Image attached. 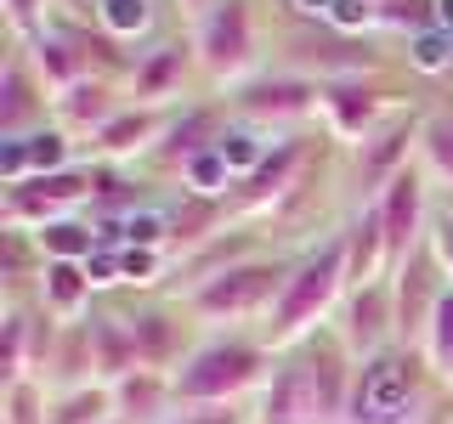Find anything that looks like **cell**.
<instances>
[{
	"instance_id": "6da1fadb",
	"label": "cell",
	"mask_w": 453,
	"mask_h": 424,
	"mask_svg": "<svg viewBox=\"0 0 453 424\" xmlns=\"http://www.w3.org/2000/svg\"><path fill=\"white\" fill-rule=\"evenodd\" d=\"M351 374L357 362L340 339H311L306 351L273 367L261 396V424H346Z\"/></svg>"
},
{
	"instance_id": "7a4b0ae2",
	"label": "cell",
	"mask_w": 453,
	"mask_h": 424,
	"mask_svg": "<svg viewBox=\"0 0 453 424\" xmlns=\"http://www.w3.org/2000/svg\"><path fill=\"white\" fill-rule=\"evenodd\" d=\"M351 289V272H346V232L329 238L323 249H311L306 261L289 266V283H283L273 317H266V345L273 351H289L318 329V317H329L334 300H346Z\"/></svg>"
},
{
	"instance_id": "3957f363",
	"label": "cell",
	"mask_w": 453,
	"mask_h": 424,
	"mask_svg": "<svg viewBox=\"0 0 453 424\" xmlns=\"http://www.w3.org/2000/svg\"><path fill=\"white\" fill-rule=\"evenodd\" d=\"M425 357L408 345H386L351 374L346 424H414L425 407Z\"/></svg>"
},
{
	"instance_id": "277c9868",
	"label": "cell",
	"mask_w": 453,
	"mask_h": 424,
	"mask_svg": "<svg viewBox=\"0 0 453 424\" xmlns=\"http://www.w3.org/2000/svg\"><path fill=\"white\" fill-rule=\"evenodd\" d=\"M266 379V351L244 339H210L170 374L176 407H226Z\"/></svg>"
},
{
	"instance_id": "5b68a950",
	"label": "cell",
	"mask_w": 453,
	"mask_h": 424,
	"mask_svg": "<svg viewBox=\"0 0 453 424\" xmlns=\"http://www.w3.org/2000/svg\"><path fill=\"white\" fill-rule=\"evenodd\" d=\"M311 164H318V153H311V141L306 136H283L273 141V153H266L261 164L250 170L244 181L233 187V216H244V221H283L295 204H306V176H311Z\"/></svg>"
},
{
	"instance_id": "8992f818",
	"label": "cell",
	"mask_w": 453,
	"mask_h": 424,
	"mask_svg": "<svg viewBox=\"0 0 453 424\" xmlns=\"http://www.w3.org/2000/svg\"><path fill=\"white\" fill-rule=\"evenodd\" d=\"M283 283H289V266L278 261H238L226 266V272H216L210 283H198V289H188V311L204 322H238V317H273Z\"/></svg>"
},
{
	"instance_id": "52a82bcc",
	"label": "cell",
	"mask_w": 453,
	"mask_h": 424,
	"mask_svg": "<svg viewBox=\"0 0 453 424\" xmlns=\"http://www.w3.org/2000/svg\"><path fill=\"white\" fill-rule=\"evenodd\" d=\"M193 57L216 85H233L250 74L255 63V18L250 0H216L193 28Z\"/></svg>"
},
{
	"instance_id": "ba28073f",
	"label": "cell",
	"mask_w": 453,
	"mask_h": 424,
	"mask_svg": "<svg viewBox=\"0 0 453 424\" xmlns=\"http://www.w3.org/2000/svg\"><path fill=\"white\" fill-rule=\"evenodd\" d=\"M96 187L91 164H74V170H57V176H28L18 187H6V226H46V221H63L74 204H85Z\"/></svg>"
},
{
	"instance_id": "9c48e42d",
	"label": "cell",
	"mask_w": 453,
	"mask_h": 424,
	"mask_svg": "<svg viewBox=\"0 0 453 424\" xmlns=\"http://www.w3.org/2000/svg\"><path fill=\"white\" fill-rule=\"evenodd\" d=\"M233 108L244 113L250 125H301L323 108V80L306 74H261L244 80L233 91Z\"/></svg>"
},
{
	"instance_id": "30bf717a",
	"label": "cell",
	"mask_w": 453,
	"mask_h": 424,
	"mask_svg": "<svg viewBox=\"0 0 453 424\" xmlns=\"http://www.w3.org/2000/svg\"><path fill=\"white\" fill-rule=\"evenodd\" d=\"M391 294H396V339H403L408 351H419L425 339V322H431L436 300L448 294V277H442V261H436L431 238L403 261V272L391 277Z\"/></svg>"
},
{
	"instance_id": "8fae6325",
	"label": "cell",
	"mask_w": 453,
	"mask_h": 424,
	"mask_svg": "<svg viewBox=\"0 0 453 424\" xmlns=\"http://www.w3.org/2000/svg\"><path fill=\"white\" fill-rule=\"evenodd\" d=\"M380 221H386V249H391V277L403 272V261L425 244L431 232V216H425V176L419 170H403V176L386 181V193L374 198Z\"/></svg>"
},
{
	"instance_id": "7c38bea8",
	"label": "cell",
	"mask_w": 453,
	"mask_h": 424,
	"mask_svg": "<svg viewBox=\"0 0 453 424\" xmlns=\"http://www.w3.org/2000/svg\"><path fill=\"white\" fill-rule=\"evenodd\" d=\"M396 334V294L386 283H363L346 289V311H340V345L351 351V362H368L386 351V339Z\"/></svg>"
},
{
	"instance_id": "4fadbf2b",
	"label": "cell",
	"mask_w": 453,
	"mask_h": 424,
	"mask_svg": "<svg viewBox=\"0 0 453 424\" xmlns=\"http://www.w3.org/2000/svg\"><path fill=\"white\" fill-rule=\"evenodd\" d=\"M46 102H57L51 85L35 74L28 51L18 46L0 68V141H23L35 131H46Z\"/></svg>"
},
{
	"instance_id": "5bb4252c",
	"label": "cell",
	"mask_w": 453,
	"mask_h": 424,
	"mask_svg": "<svg viewBox=\"0 0 453 424\" xmlns=\"http://www.w3.org/2000/svg\"><path fill=\"white\" fill-rule=\"evenodd\" d=\"M386 108H391V96L363 74L323 80V113H329L334 136H346V141H368L380 131V119H386Z\"/></svg>"
},
{
	"instance_id": "9a60e30c",
	"label": "cell",
	"mask_w": 453,
	"mask_h": 424,
	"mask_svg": "<svg viewBox=\"0 0 453 424\" xmlns=\"http://www.w3.org/2000/svg\"><path fill=\"white\" fill-rule=\"evenodd\" d=\"M221 136H226V102L188 108V113H176V119H170L165 141L153 148V164H165V170H188L198 153H210Z\"/></svg>"
},
{
	"instance_id": "2e32d148",
	"label": "cell",
	"mask_w": 453,
	"mask_h": 424,
	"mask_svg": "<svg viewBox=\"0 0 453 424\" xmlns=\"http://www.w3.org/2000/svg\"><path fill=\"white\" fill-rule=\"evenodd\" d=\"M57 170H74V141H68L63 125H46V131H35L23 141H0V176H6V187H18L28 176H57Z\"/></svg>"
},
{
	"instance_id": "e0dca14e",
	"label": "cell",
	"mask_w": 453,
	"mask_h": 424,
	"mask_svg": "<svg viewBox=\"0 0 453 424\" xmlns=\"http://www.w3.org/2000/svg\"><path fill=\"white\" fill-rule=\"evenodd\" d=\"M408 148H419V119H414V113H396L391 125H380V131L363 141L357 181H363V187L380 198V193H386V181L408 170V164H403V159H408Z\"/></svg>"
},
{
	"instance_id": "ac0fdd59",
	"label": "cell",
	"mask_w": 453,
	"mask_h": 424,
	"mask_svg": "<svg viewBox=\"0 0 453 424\" xmlns=\"http://www.w3.org/2000/svg\"><path fill=\"white\" fill-rule=\"evenodd\" d=\"M51 108H57V125H63L68 136H103L108 125L125 113V102H119V91H113V80H108V74L80 80L74 91H63Z\"/></svg>"
},
{
	"instance_id": "d6986e66",
	"label": "cell",
	"mask_w": 453,
	"mask_h": 424,
	"mask_svg": "<svg viewBox=\"0 0 453 424\" xmlns=\"http://www.w3.org/2000/svg\"><path fill=\"white\" fill-rule=\"evenodd\" d=\"M165 131H170L165 108H136L131 102L103 136H91V153H96V164H125V159H136V153H153L165 141Z\"/></svg>"
},
{
	"instance_id": "ffe728a7",
	"label": "cell",
	"mask_w": 453,
	"mask_h": 424,
	"mask_svg": "<svg viewBox=\"0 0 453 424\" xmlns=\"http://www.w3.org/2000/svg\"><path fill=\"white\" fill-rule=\"evenodd\" d=\"M131 334H136L142 367H153V374H176V367L193 357V351H188V322H181V311H170V306L136 311Z\"/></svg>"
},
{
	"instance_id": "44dd1931",
	"label": "cell",
	"mask_w": 453,
	"mask_h": 424,
	"mask_svg": "<svg viewBox=\"0 0 453 424\" xmlns=\"http://www.w3.org/2000/svg\"><path fill=\"white\" fill-rule=\"evenodd\" d=\"M85 334H91V362H96V385H119L125 374H136V334L131 317H113V311H91L85 317Z\"/></svg>"
},
{
	"instance_id": "7402d4cb",
	"label": "cell",
	"mask_w": 453,
	"mask_h": 424,
	"mask_svg": "<svg viewBox=\"0 0 453 424\" xmlns=\"http://www.w3.org/2000/svg\"><path fill=\"white\" fill-rule=\"evenodd\" d=\"M113 390V413L119 424H170V407H176V385H170V374H153V367H136V374H125Z\"/></svg>"
},
{
	"instance_id": "603a6c76",
	"label": "cell",
	"mask_w": 453,
	"mask_h": 424,
	"mask_svg": "<svg viewBox=\"0 0 453 424\" xmlns=\"http://www.w3.org/2000/svg\"><path fill=\"white\" fill-rule=\"evenodd\" d=\"M346 272H351V289L363 283H386L391 277V249H386V221H380L374 198L357 209V221L346 226Z\"/></svg>"
},
{
	"instance_id": "cb8c5ba5",
	"label": "cell",
	"mask_w": 453,
	"mask_h": 424,
	"mask_svg": "<svg viewBox=\"0 0 453 424\" xmlns=\"http://www.w3.org/2000/svg\"><path fill=\"white\" fill-rule=\"evenodd\" d=\"M188 63H193V51L176 46V40L142 57V63L131 68V96H136V108H165L170 96L181 91V80H188Z\"/></svg>"
},
{
	"instance_id": "d4e9b609",
	"label": "cell",
	"mask_w": 453,
	"mask_h": 424,
	"mask_svg": "<svg viewBox=\"0 0 453 424\" xmlns=\"http://www.w3.org/2000/svg\"><path fill=\"white\" fill-rule=\"evenodd\" d=\"M91 272L85 261H46L40 266V300H46V317H63V322H80L85 306H91Z\"/></svg>"
},
{
	"instance_id": "484cf974",
	"label": "cell",
	"mask_w": 453,
	"mask_h": 424,
	"mask_svg": "<svg viewBox=\"0 0 453 424\" xmlns=\"http://www.w3.org/2000/svg\"><path fill=\"white\" fill-rule=\"evenodd\" d=\"M28 357H35V317H28L23 306H12L6 311V339H0V379H6V385L35 379Z\"/></svg>"
},
{
	"instance_id": "4316f807",
	"label": "cell",
	"mask_w": 453,
	"mask_h": 424,
	"mask_svg": "<svg viewBox=\"0 0 453 424\" xmlns=\"http://www.w3.org/2000/svg\"><path fill=\"white\" fill-rule=\"evenodd\" d=\"M419 164H425V176H436L453 193V113L419 119Z\"/></svg>"
},
{
	"instance_id": "83f0119b",
	"label": "cell",
	"mask_w": 453,
	"mask_h": 424,
	"mask_svg": "<svg viewBox=\"0 0 453 424\" xmlns=\"http://www.w3.org/2000/svg\"><path fill=\"white\" fill-rule=\"evenodd\" d=\"M113 390L108 385H85V390H63L46 424H113Z\"/></svg>"
},
{
	"instance_id": "f1b7e54d",
	"label": "cell",
	"mask_w": 453,
	"mask_h": 424,
	"mask_svg": "<svg viewBox=\"0 0 453 424\" xmlns=\"http://www.w3.org/2000/svg\"><path fill=\"white\" fill-rule=\"evenodd\" d=\"M419 357L436 379H453V289L436 300L431 322H425V339H419Z\"/></svg>"
},
{
	"instance_id": "f546056e",
	"label": "cell",
	"mask_w": 453,
	"mask_h": 424,
	"mask_svg": "<svg viewBox=\"0 0 453 424\" xmlns=\"http://www.w3.org/2000/svg\"><path fill=\"white\" fill-rule=\"evenodd\" d=\"M35 244L46 261H91V249H96V238H91V226H80V221H46L35 232Z\"/></svg>"
},
{
	"instance_id": "4dcf8cb0",
	"label": "cell",
	"mask_w": 453,
	"mask_h": 424,
	"mask_svg": "<svg viewBox=\"0 0 453 424\" xmlns=\"http://www.w3.org/2000/svg\"><path fill=\"white\" fill-rule=\"evenodd\" d=\"M96 23L108 40H131L153 23V0H96Z\"/></svg>"
},
{
	"instance_id": "1f68e13d",
	"label": "cell",
	"mask_w": 453,
	"mask_h": 424,
	"mask_svg": "<svg viewBox=\"0 0 453 424\" xmlns=\"http://www.w3.org/2000/svg\"><path fill=\"white\" fill-rule=\"evenodd\" d=\"M374 6L380 28H408V34H425L436 23V0H368Z\"/></svg>"
},
{
	"instance_id": "d6a6232c",
	"label": "cell",
	"mask_w": 453,
	"mask_h": 424,
	"mask_svg": "<svg viewBox=\"0 0 453 424\" xmlns=\"http://www.w3.org/2000/svg\"><path fill=\"white\" fill-rule=\"evenodd\" d=\"M51 407H46V385L40 379H18L6 385V424H46Z\"/></svg>"
},
{
	"instance_id": "836d02e7",
	"label": "cell",
	"mask_w": 453,
	"mask_h": 424,
	"mask_svg": "<svg viewBox=\"0 0 453 424\" xmlns=\"http://www.w3.org/2000/svg\"><path fill=\"white\" fill-rule=\"evenodd\" d=\"M6 23L18 34V46H35L46 28V0H6Z\"/></svg>"
},
{
	"instance_id": "e575fe53",
	"label": "cell",
	"mask_w": 453,
	"mask_h": 424,
	"mask_svg": "<svg viewBox=\"0 0 453 424\" xmlns=\"http://www.w3.org/2000/svg\"><path fill=\"white\" fill-rule=\"evenodd\" d=\"M431 249H436V261H442V277H448V289H453V209H436L431 216Z\"/></svg>"
},
{
	"instance_id": "d590c367",
	"label": "cell",
	"mask_w": 453,
	"mask_h": 424,
	"mask_svg": "<svg viewBox=\"0 0 453 424\" xmlns=\"http://www.w3.org/2000/svg\"><path fill=\"white\" fill-rule=\"evenodd\" d=\"M159 261H165L159 249H119V277H125V283H153Z\"/></svg>"
},
{
	"instance_id": "8d00e7d4",
	"label": "cell",
	"mask_w": 453,
	"mask_h": 424,
	"mask_svg": "<svg viewBox=\"0 0 453 424\" xmlns=\"http://www.w3.org/2000/svg\"><path fill=\"white\" fill-rule=\"evenodd\" d=\"M170 424H250V419L238 413L233 402H226V407H176V413H170Z\"/></svg>"
},
{
	"instance_id": "74e56055",
	"label": "cell",
	"mask_w": 453,
	"mask_h": 424,
	"mask_svg": "<svg viewBox=\"0 0 453 424\" xmlns=\"http://www.w3.org/2000/svg\"><path fill=\"white\" fill-rule=\"evenodd\" d=\"M436 23H442L448 34H453V0H436Z\"/></svg>"
},
{
	"instance_id": "f35d334b",
	"label": "cell",
	"mask_w": 453,
	"mask_h": 424,
	"mask_svg": "<svg viewBox=\"0 0 453 424\" xmlns=\"http://www.w3.org/2000/svg\"><path fill=\"white\" fill-rule=\"evenodd\" d=\"M181 6H188V11H193V18H204V11H210V6H216V0H181Z\"/></svg>"
},
{
	"instance_id": "ab89813d",
	"label": "cell",
	"mask_w": 453,
	"mask_h": 424,
	"mask_svg": "<svg viewBox=\"0 0 453 424\" xmlns=\"http://www.w3.org/2000/svg\"><path fill=\"white\" fill-rule=\"evenodd\" d=\"M448 209H453V198H448Z\"/></svg>"
}]
</instances>
